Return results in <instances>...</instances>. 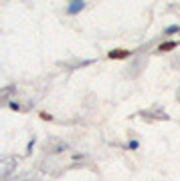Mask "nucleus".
I'll use <instances>...</instances> for the list:
<instances>
[{"label": "nucleus", "instance_id": "f257e3e1", "mask_svg": "<svg viewBox=\"0 0 180 181\" xmlns=\"http://www.w3.org/2000/svg\"><path fill=\"white\" fill-rule=\"evenodd\" d=\"M83 6L85 4L83 2H73L69 8H67V12H69V14H75V12H79V10H83Z\"/></svg>", "mask_w": 180, "mask_h": 181}, {"label": "nucleus", "instance_id": "f03ea898", "mask_svg": "<svg viewBox=\"0 0 180 181\" xmlns=\"http://www.w3.org/2000/svg\"><path fill=\"white\" fill-rule=\"evenodd\" d=\"M174 46H176V42L170 40V42H166V44H162V46H160V50H168V49H174Z\"/></svg>", "mask_w": 180, "mask_h": 181}, {"label": "nucleus", "instance_id": "7ed1b4c3", "mask_svg": "<svg viewBox=\"0 0 180 181\" xmlns=\"http://www.w3.org/2000/svg\"><path fill=\"white\" fill-rule=\"evenodd\" d=\"M128 147H130V149H138L140 143H138V141H130V145H128Z\"/></svg>", "mask_w": 180, "mask_h": 181}, {"label": "nucleus", "instance_id": "20e7f679", "mask_svg": "<svg viewBox=\"0 0 180 181\" xmlns=\"http://www.w3.org/2000/svg\"><path fill=\"white\" fill-rule=\"evenodd\" d=\"M176 30H178V26H176V24H174V26H170V28H166V34H170V32H176Z\"/></svg>", "mask_w": 180, "mask_h": 181}]
</instances>
